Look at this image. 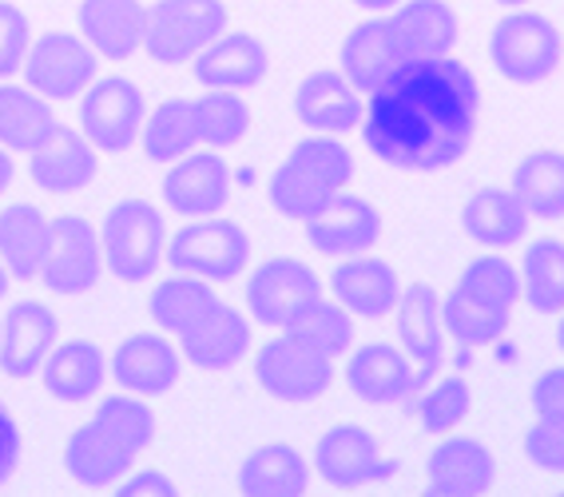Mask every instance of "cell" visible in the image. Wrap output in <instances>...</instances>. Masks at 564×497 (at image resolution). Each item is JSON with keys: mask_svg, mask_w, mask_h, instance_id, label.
I'll list each match as a JSON object with an SVG mask.
<instances>
[{"mask_svg": "<svg viewBox=\"0 0 564 497\" xmlns=\"http://www.w3.org/2000/svg\"><path fill=\"white\" fill-rule=\"evenodd\" d=\"M524 457L549 474H564V422L561 418H541L524 430Z\"/></svg>", "mask_w": 564, "mask_h": 497, "instance_id": "obj_43", "label": "cell"}, {"mask_svg": "<svg viewBox=\"0 0 564 497\" xmlns=\"http://www.w3.org/2000/svg\"><path fill=\"white\" fill-rule=\"evenodd\" d=\"M163 199L175 215L199 219V215H215L231 199V172L223 155L215 152H187L172 160V172L163 175Z\"/></svg>", "mask_w": 564, "mask_h": 497, "instance_id": "obj_15", "label": "cell"}, {"mask_svg": "<svg viewBox=\"0 0 564 497\" xmlns=\"http://www.w3.org/2000/svg\"><path fill=\"white\" fill-rule=\"evenodd\" d=\"M481 112V84L462 61L417 56L402 61L370 91L366 148L402 172H437L465 155Z\"/></svg>", "mask_w": 564, "mask_h": 497, "instance_id": "obj_1", "label": "cell"}, {"mask_svg": "<svg viewBox=\"0 0 564 497\" xmlns=\"http://www.w3.org/2000/svg\"><path fill=\"white\" fill-rule=\"evenodd\" d=\"M219 303V294L212 291V283L207 279H195V274H180L175 271L167 283H160L152 291V318L155 326H160L163 335H175L180 338L183 331L192 323H199L212 306Z\"/></svg>", "mask_w": 564, "mask_h": 497, "instance_id": "obj_36", "label": "cell"}, {"mask_svg": "<svg viewBox=\"0 0 564 497\" xmlns=\"http://www.w3.org/2000/svg\"><path fill=\"white\" fill-rule=\"evenodd\" d=\"M44 255H48V219L36 204H12L0 212V263L9 274L32 283L41 279Z\"/></svg>", "mask_w": 564, "mask_h": 497, "instance_id": "obj_31", "label": "cell"}, {"mask_svg": "<svg viewBox=\"0 0 564 497\" xmlns=\"http://www.w3.org/2000/svg\"><path fill=\"white\" fill-rule=\"evenodd\" d=\"M378 235H382V215L373 204H366L362 195L338 192L314 219H306V239L326 259L370 251L378 244Z\"/></svg>", "mask_w": 564, "mask_h": 497, "instance_id": "obj_16", "label": "cell"}, {"mask_svg": "<svg viewBox=\"0 0 564 497\" xmlns=\"http://www.w3.org/2000/svg\"><path fill=\"white\" fill-rule=\"evenodd\" d=\"M9 183H12V155L9 148H0V195L9 192Z\"/></svg>", "mask_w": 564, "mask_h": 497, "instance_id": "obj_48", "label": "cell"}, {"mask_svg": "<svg viewBox=\"0 0 564 497\" xmlns=\"http://www.w3.org/2000/svg\"><path fill=\"white\" fill-rule=\"evenodd\" d=\"M533 410L541 418H561L564 422V366L544 370L533 382Z\"/></svg>", "mask_w": 564, "mask_h": 497, "instance_id": "obj_45", "label": "cell"}, {"mask_svg": "<svg viewBox=\"0 0 564 497\" xmlns=\"http://www.w3.org/2000/svg\"><path fill=\"white\" fill-rule=\"evenodd\" d=\"M100 56L76 32H44L24 52V80L44 100H76L91 80H96Z\"/></svg>", "mask_w": 564, "mask_h": 497, "instance_id": "obj_8", "label": "cell"}, {"mask_svg": "<svg viewBox=\"0 0 564 497\" xmlns=\"http://www.w3.org/2000/svg\"><path fill=\"white\" fill-rule=\"evenodd\" d=\"M223 29H227L223 0H155L148 9L143 52L160 64L195 61Z\"/></svg>", "mask_w": 564, "mask_h": 497, "instance_id": "obj_5", "label": "cell"}, {"mask_svg": "<svg viewBox=\"0 0 564 497\" xmlns=\"http://www.w3.org/2000/svg\"><path fill=\"white\" fill-rule=\"evenodd\" d=\"M469 402H474V395H469L465 378H442L437 386H430V390L422 386L413 395V414L430 434H454L462 426V418L469 414Z\"/></svg>", "mask_w": 564, "mask_h": 497, "instance_id": "obj_42", "label": "cell"}, {"mask_svg": "<svg viewBox=\"0 0 564 497\" xmlns=\"http://www.w3.org/2000/svg\"><path fill=\"white\" fill-rule=\"evenodd\" d=\"M9 279H12V274H9V267L0 263V299H4V294H9Z\"/></svg>", "mask_w": 564, "mask_h": 497, "instance_id": "obj_50", "label": "cell"}, {"mask_svg": "<svg viewBox=\"0 0 564 497\" xmlns=\"http://www.w3.org/2000/svg\"><path fill=\"white\" fill-rule=\"evenodd\" d=\"M143 128V91L128 76H104L84 88L80 132L96 152L120 155L135 148Z\"/></svg>", "mask_w": 564, "mask_h": 497, "instance_id": "obj_9", "label": "cell"}, {"mask_svg": "<svg viewBox=\"0 0 564 497\" xmlns=\"http://www.w3.org/2000/svg\"><path fill=\"white\" fill-rule=\"evenodd\" d=\"M314 469L323 474L326 486L334 489H358L370 482H386L398 474V462L382 457L370 430L362 426H334L318 437L314 446Z\"/></svg>", "mask_w": 564, "mask_h": 497, "instance_id": "obj_13", "label": "cell"}, {"mask_svg": "<svg viewBox=\"0 0 564 497\" xmlns=\"http://www.w3.org/2000/svg\"><path fill=\"white\" fill-rule=\"evenodd\" d=\"M497 482L494 454L477 437H445L430 454V494L437 497H481Z\"/></svg>", "mask_w": 564, "mask_h": 497, "instance_id": "obj_23", "label": "cell"}, {"mask_svg": "<svg viewBox=\"0 0 564 497\" xmlns=\"http://www.w3.org/2000/svg\"><path fill=\"white\" fill-rule=\"evenodd\" d=\"M104 255L100 231L80 215H61L48 224V255H44L41 279L56 294H84L100 283Z\"/></svg>", "mask_w": 564, "mask_h": 497, "instance_id": "obj_10", "label": "cell"}, {"mask_svg": "<svg viewBox=\"0 0 564 497\" xmlns=\"http://www.w3.org/2000/svg\"><path fill=\"white\" fill-rule=\"evenodd\" d=\"M41 382L52 398L61 402H88L96 390L104 386V375H108V358L96 343L88 338H76V343L52 346L48 358L41 366Z\"/></svg>", "mask_w": 564, "mask_h": 497, "instance_id": "obj_28", "label": "cell"}, {"mask_svg": "<svg viewBox=\"0 0 564 497\" xmlns=\"http://www.w3.org/2000/svg\"><path fill=\"white\" fill-rule=\"evenodd\" d=\"M267 192H271V204L279 207L286 219H303L306 224V219H314V215L323 212L343 187H334L330 180H323V175L314 172V168H306L303 160L286 155L271 172Z\"/></svg>", "mask_w": 564, "mask_h": 497, "instance_id": "obj_33", "label": "cell"}, {"mask_svg": "<svg viewBox=\"0 0 564 497\" xmlns=\"http://www.w3.org/2000/svg\"><path fill=\"white\" fill-rule=\"evenodd\" d=\"M513 195L533 219H564V152H533L517 163Z\"/></svg>", "mask_w": 564, "mask_h": 497, "instance_id": "obj_34", "label": "cell"}, {"mask_svg": "<svg viewBox=\"0 0 564 497\" xmlns=\"http://www.w3.org/2000/svg\"><path fill=\"white\" fill-rule=\"evenodd\" d=\"M155 442V414L143 398L111 395L64 446V469L72 482L104 489L135 469L140 454Z\"/></svg>", "mask_w": 564, "mask_h": 497, "instance_id": "obj_2", "label": "cell"}, {"mask_svg": "<svg viewBox=\"0 0 564 497\" xmlns=\"http://www.w3.org/2000/svg\"><path fill=\"white\" fill-rule=\"evenodd\" d=\"M390 29L405 61H417V56H445V52H454L457 36H462L457 12L449 9L445 0H398L390 17Z\"/></svg>", "mask_w": 564, "mask_h": 497, "instance_id": "obj_26", "label": "cell"}, {"mask_svg": "<svg viewBox=\"0 0 564 497\" xmlns=\"http://www.w3.org/2000/svg\"><path fill=\"white\" fill-rule=\"evenodd\" d=\"M167 263L180 274H195L207 283H231L251 263V239L231 219H192L167 239Z\"/></svg>", "mask_w": 564, "mask_h": 497, "instance_id": "obj_4", "label": "cell"}, {"mask_svg": "<svg viewBox=\"0 0 564 497\" xmlns=\"http://www.w3.org/2000/svg\"><path fill=\"white\" fill-rule=\"evenodd\" d=\"M462 227L465 235L481 247H513L524 239V227H529V212L513 195V187H481L465 199L462 207Z\"/></svg>", "mask_w": 564, "mask_h": 497, "instance_id": "obj_27", "label": "cell"}, {"mask_svg": "<svg viewBox=\"0 0 564 497\" xmlns=\"http://www.w3.org/2000/svg\"><path fill=\"white\" fill-rule=\"evenodd\" d=\"M354 4H362V9H370V12H390L398 0H354Z\"/></svg>", "mask_w": 564, "mask_h": 497, "instance_id": "obj_49", "label": "cell"}, {"mask_svg": "<svg viewBox=\"0 0 564 497\" xmlns=\"http://www.w3.org/2000/svg\"><path fill=\"white\" fill-rule=\"evenodd\" d=\"M29 155H32L29 163L32 183L48 195L84 192L96 180V172H100V152L88 143V136L68 128V123H56L48 140Z\"/></svg>", "mask_w": 564, "mask_h": 497, "instance_id": "obj_17", "label": "cell"}, {"mask_svg": "<svg viewBox=\"0 0 564 497\" xmlns=\"http://www.w3.org/2000/svg\"><path fill=\"white\" fill-rule=\"evenodd\" d=\"M330 287H334V299L350 311V315H362V318H386L398 303V271H393L386 259L378 255H346L343 263L334 267L330 274Z\"/></svg>", "mask_w": 564, "mask_h": 497, "instance_id": "obj_22", "label": "cell"}, {"mask_svg": "<svg viewBox=\"0 0 564 497\" xmlns=\"http://www.w3.org/2000/svg\"><path fill=\"white\" fill-rule=\"evenodd\" d=\"M556 343H561V350H564V318H561V326H556Z\"/></svg>", "mask_w": 564, "mask_h": 497, "instance_id": "obj_51", "label": "cell"}, {"mask_svg": "<svg viewBox=\"0 0 564 497\" xmlns=\"http://www.w3.org/2000/svg\"><path fill=\"white\" fill-rule=\"evenodd\" d=\"M254 378L279 402H311V398L326 395V386L334 382V358L282 331L279 338L259 346Z\"/></svg>", "mask_w": 564, "mask_h": 497, "instance_id": "obj_7", "label": "cell"}, {"mask_svg": "<svg viewBox=\"0 0 564 497\" xmlns=\"http://www.w3.org/2000/svg\"><path fill=\"white\" fill-rule=\"evenodd\" d=\"M32 44V24L17 4L0 0V80L24 64V52Z\"/></svg>", "mask_w": 564, "mask_h": 497, "instance_id": "obj_44", "label": "cell"}, {"mask_svg": "<svg viewBox=\"0 0 564 497\" xmlns=\"http://www.w3.org/2000/svg\"><path fill=\"white\" fill-rule=\"evenodd\" d=\"M465 294H474L481 303L497 306V311H509L513 315V306L521 303V271H517L505 255H481L474 263L465 267L462 279H457Z\"/></svg>", "mask_w": 564, "mask_h": 497, "instance_id": "obj_41", "label": "cell"}, {"mask_svg": "<svg viewBox=\"0 0 564 497\" xmlns=\"http://www.w3.org/2000/svg\"><path fill=\"white\" fill-rule=\"evenodd\" d=\"M17 462H21V426L12 422V414L0 402V482H9Z\"/></svg>", "mask_w": 564, "mask_h": 497, "instance_id": "obj_46", "label": "cell"}, {"mask_svg": "<svg viewBox=\"0 0 564 497\" xmlns=\"http://www.w3.org/2000/svg\"><path fill=\"white\" fill-rule=\"evenodd\" d=\"M180 346L183 355H187V363H195L199 370H231L251 350V323L235 306H227L219 299L199 323H192L183 331Z\"/></svg>", "mask_w": 564, "mask_h": 497, "instance_id": "obj_24", "label": "cell"}, {"mask_svg": "<svg viewBox=\"0 0 564 497\" xmlns=\"http://www.w3.org/2000/svg\"><path fill=\"white\" fill-rule=\"evenodd\" d=\"M48 100L41 91L17 88V84H0V148L9 152H36L56 128Z\"/></svg>", "mask_w": 564, "mask_h": 497, "instance_id": "obj_32", "label": "cell"}, {"mask_svg": "<svg viewBox=\"0 0 564 497\" xmlns=\"http://www.w3.org/2000/svg\"><path fill=\"white\" fill-rule=\"evenodd\" d=\"M489 56H494L497 72L513 84H541L556 72L564 56L561 32L549 17L541 12H509L501 17L489 36Z\"/></svg>", "mask_w": 564, "mask_h": 497, "instance_id": "obj_6", "label": "cell"}, {"mask_svg": "<svg viewBox=\"0 0 564 497\" xmlns=\"http://www.w3.org/2000/svg\"><path fill=\"white\" fill-rule=\"evenodd\" d=\"M346 386L354 390V398H362L370 407H402V402H413L425 378L405 350L390 343H366L346 363Z\"/></svg>", "mask_w": 564, "mask_h": 497, "instance_id": "obj_12", "label": "cell"}, {"mask_svg": "<svg viewBox=\"0 0 564 497\" xmlns=\"http://www.w3.org/2000/svg\"><path fill=\"white\" fill-rule=\"evenodd\" d=\"M140 140H143V155L155 163H172L192 152V148H199V128H195L192 100L187 96L163 100L152 116H143Z\"/></svg>", "mask_w": 564, "mask_h": 497, "instance_id": "obj_35", "label": "cell"}, {"mask_svg": "<svg viewBox=\"0 0 564 497\" xmlns=\"http://www.w3.org/2000/svg\"><path fill=\"white\" fill-rule=\"evenodd\" d=\"M120 494H128V497H140V494L172 497L175 494V482L167 474H163V469H143V474H131L128 482H123Z\"/></svg>", "mask_w": 564, "mask_h": 497, "instance_id": "obj_47", "label": "cell"}, {"mask_svg": "<svg viewBox=\"0 0 564 497\" xmlns=\"http://www.w3.org/2000/svg\"><path fill=\"white\" fill-rule=\"evenodd\" d=\"M402 61L405 56L398 48V41H393V29L386 17L362 21L343 41V76L358 91H373L378 84H386V76Z\"/></svg>", "mask_w": 564, "mask_h": 497, "instance_id": "obj_29", "label": "cell"}, {"mask_svg": "<svg viewBox=\"0 0 564 497\" xmlns=\"http://www.w3.org/2000/svg\"><path fill=\"white\" fill-rule=\"evenodd\" d=\"M80 36L100 61H128L143 48L148 9L143 0H80Z\"/></svg>", "mask_w": 564, "mask_h": 497, "instance_id": "obj_20", "label": "cell"}, {"mask_svg": "<svg viewBox=\"0 0 564 497\" xmlns=\"http://www.w3.org/2000/svg\"><path fill=\"white\" fill-rule=\"evenodd\" d=\"M56 346V315L36 299L9 306L0 323V370L9 378L41 375L44 358Z\"/></svg>", "mask_w": 564, "mask_h": 497, "instance_id": "obj_19", "label": "cell"}, {"mask_svg": "<svg viewBox=\"0 0 564 497\" xmlns=\"http://www.w3.org/2000/svg\"><path fill=\"white\" fill-rule=\"evenodd\" d=\"M195 80L203 88H231V91H247L254 84L267 80L271 72V52L259 36L251 32H227L223 29L207 48L192 61Z\"/></svg>", "mask_w": 564, "mask_h": 497, "instance_id": "obj_18", "label": "cell"}, {"mask_svg": "<svg viewBox=\"0 0 564 497\" xmlns=\"http://www.w3.org/2000/svg\"><path fill=\"white\" fill-rule=\"evenodd\" d=\"M393 326H398V343L405 346V355L422 370V378L442 375L445 366V323H442V299L430 283H410L398 303H393Z\"/></svg>", "mask_w": 564, "mask_h": 497, "instance_id": "obj_14", "label": "cell"}, {"mask_svg": "<svg viewBox=\"0 0 564 497\" xmlns=\"http://www.w3.org/2000/svg\"><path fill=\"white\" fill-rule=\"evenodd\" d=\"M192 108L199 143H207V148H235L251 132V104L231 88H207L199 100H192Z\"/></svg>", "mask_w": 564, "mask_h": 497, "instance_id": "obj_38", "label": "cell"}, {"mask_svg": "<svg viewBox=\"0 0 564 497\" xmlns=\"http://www.w3.org/2000/svg\"><path fill=\"white\" fill-rule=\"evenodd\" d=\"M521 294L536 315H564V244L544 235L524 251Z\"/></svg>", "mask_w": 564, "mask_h": 497, "instance_id": "obj_37", "label": "cell"}, {"mask_svg": "<svg viewBox=\"0 0 564 497\" xmlns=\"http://www.w3.org/2000/svg\"><path fill=\"white\" fill-rule=\"evenodd\" d=\"M163 251H167V227L148 199H123L104 215L100 255L120 283L152 279Z\"/></svg>", "mask_w": 564, "mask_h": 497, "instance_id": "obj_3", "label": "cell"}, {"mask_svg": "<svg viewBox=\"0 0 564 497\" xmlns=\"http://www.w3.org/2000/svg\"><path fill=\"white\" fill-rule=\"evenodd\" d=\"M286 335L303 338L306 346L323 350L326 358H338L354 346V315L338 299H314L303 315L286 326Z\"/></svg>", "mask_w": 564, "mask_h": 497, "instance_id": "obj_40", "label": "cell"}, {"mask_svg": "<svg viewBox=\"0 0 564 497\" xmlns=\"http://www.w3.org/2000/svg\"><path fill=\"white\" fill-rule=\"evenodd\" d=\"M509 318H513L509 311H497V306L481 303L474 294H465L462 287H454V291L442 299L445 335L462 346H485V343H494V338H501Z\"/></svg>", "mask_w": 564, "mask_h": 497, "instance_id": "obj_39", "label": "cell"}, {"mask_svg": "<svg viewBox=\"0 0 564 497\" xmlns=\"http://www.w3.org/2000/svg\"><path fill=\"white\" fill-rule=\"evenodd\" d=\"M314 299H323V283L299 259H267L262 267H254L251 283H247L251 315L274 331H286Z\"/></svg>", "mask_w": 564, "mask_h": 497, "instance_id": "obj_11", "label": "cell"}, {"mask_svg": "<svg viewBox=\"0 0 564 497\" xmlns=\"http://www.w3.org/2000/svg\"><path fill=\"white\" fill-rule=\"evenodd\" d=\"M294 116L311 128V132L343 136L362 123V96L346 80L343 72L323 68L311 72L299 88H294Z\"/></svg>", "mask_w": 564, "mask_h": 497, "instance_id": "obj_21", "label": "cell"}, {"mask_svg": "<svg viewBox=\"0 0 564 497\" xmlns=\"http://www.w3.org/2000/svg\"><path fill=\"white\" fill-rule=\"evenodd\" d=\"M111 378L140 398L167 395L180 378V355H175L172 338L128 335L111 355Z\"/></svg>", "mask_w": 564, "mask_h": 497, "instance_id": "obj_25", "label": "cell"}, {"mask_svg": "<svg viewBox=\"0 0 564 497\" xmlns=\"http://www.w3.org/2000/svg\"><path fill=\"white\" fill-rule=\"evenodd\" d=\"M311 486V466L291 442H267L251 450L239 469V494L251 497H299Z\"/></svg>", "mask_w": 564, "mask_h": 497, "instance_id": "obj_30", "label": "cell"}, {"mask_svg": "<svg viewBox=\"0 0 564 497\" xmlns=\"http://www.w3.org/2000/svg\"><path fill=\"white\" fill-rule=\"evenodd\" d=\"M501 4H529V0H501Z\"/></svg>", "mask_w": 564, "mask_h": 497, "instance_id": "obj_52", "label": "cell"}]
</instances>
